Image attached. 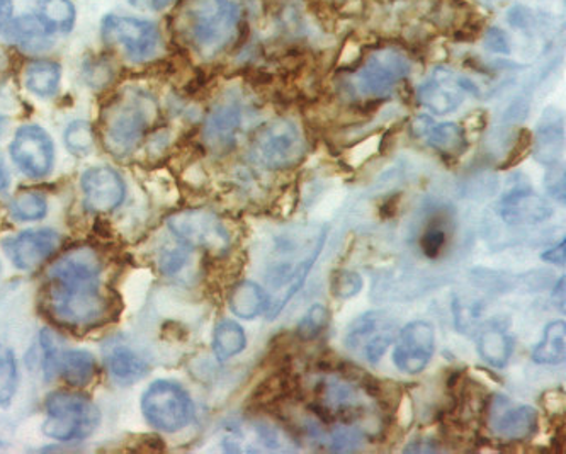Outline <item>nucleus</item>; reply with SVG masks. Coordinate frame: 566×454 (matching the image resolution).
Returning <instances> with one entry per match:
<instances>
[{
    "instance_id": "38",
    "label": "nucleus",
    "mask_w": 566,
    "mask_h": 454,
    "mask_svg": "<svg viewBox=\"0 0 566 454\" xmlns=\"http://www.w3.org/2000/svg\"><path fill=\"white\" fill-rule=\"evenodd\" d=\"M548 175H546V189L555 200L565 201V170L559 167L558 163L555 166H548Z\"/></svg>"
},
{
    "instance_id": "29",
    "label": "nucleus",
    "mask_w": 566,
    "mask_h": 454,
    "mask_svg": "<svg viewBox=\"0 0 566 454\" xmlns=\"http://www.w3.org/2000/svg\"><path fill=\"white\" fill-rule=\"evenodd\" d=\"M38 15L50 33H71L77 19L72 0H38Z\"/></svg>"
},
{
    "instance_id": "19",
    "label": "nucleus",
    "mask_w": 566,
    "mask_h": 454,
    "mask_svg": "<svg viewBox=\"0 0 566 454\" xmlns=\"http://www.w3.org/2000/svg\"><path fill=\"white\" fill-rule=\"evenodd\" d=\"M413 131L420 138H426L427 145L439 151L441 156L460 157L467 150V131L457 123L436 125L427 116H420L413 122Z\"/></svg>"
},
{
    "instance_id": "28",
    "label": "nucleus",
    "mask_w": 566,
    "mask_h": 454,
    "mask_svg": "<svg viewBox=\"0 0 566 454\" xmlns=\"http://www.w3.org/2000/svg\"><path fill=\"white\" fill-rule=\"evenodd\" d=\"M56 368L66 383L84 387L93 380L94 373H96V361L87 351L74 349V351H66L59 356Z\"/></svg>"
},
{
    "instance_id": "7",
    "label": "nucleus",
    "mask_w": 566,
    "mask_h": 454,
    "mask_svg": "<svg viewBox=\"0 0 566 454\" xmlns=\"http://www.w3.org/2000/svg\"><path fill=\"white\" fill-rule=\"evenodd\" d=\"M142 410L151 427L177 432L191 422L195 414L191 397L179 383L158 380L142 397Z\"/></svg>"
},
{
    "instance_id": "32",
    "label": "nucleus",
    "mask_w": 566,
    "mask_h": 454,
    "mask_svg": "<svg viewBox=\"0 0 566 454\" xmlns=\"http://www.w3.org/2000/svg\"><path fill=\"white\" fill-rule=\"evenodd\" d=\"M12 217L21 222H34V220L43 219L46 214V200L38 192H21L12 200Z\"/></svg>"
},
{
    "instance_id": "27",
    "label": "nucleus",
    "mask_w": 566,
    "mask_h": 454,
    "mask_svg": "<svg viewBox=\"0 0 566 454\" xmlns=\"http://www.w3.org/2000/svg\"><path fill=\"white\" fill-rule=\"evenodd\" d=\"M514 351V342L505 330L499 327H490L483 330L479 337V355L483 361L493 368H505Z\"/></svg>"
},
{
    "instance_id": "10",
    "label": "nucleus",
    "mask_w": 566,
    "mask_h": 454,
    "mask_svg": "<svg viewBox=\"0 0 566 454\" xmlns=\"http://www.w3.org/2000/svg\"><path fill=\"white\" fill-rule=\"evenodd\" d=\"M395 337L397 321L394 317L387 312H368L350 324L344 344L357 358L365 359L369 365H378Z\"/></svg>"
},
{
    "instance_id": "3",
    "label": "nucleus",
    "mask_w": 566,
    "mask_h": 454,
    "mask_svg": "<svg viewBox=\"0 0 566 454\" xmlns=\"http://www.w3.org/2000/svg\"><path fill=\"white\" fill-rule=\"evenodd\" d=\"M157 115L150 94L128 89L107 107L103 118V138L107 150L116 157L129 156L144 140Z\"/></svg>"
},
{
    "instance_id": "45",
    "label": "nucleus",
    "mask_w": 566,
    "mask_h": 454,
    "mask_svg": "<svg viewBox=\"0 0 566 454\" xmlns=\"http://www.w3.org/2000/svg\"><path fill=\"white\" fill-rule=\"evenodd\" d=\"M6 123H8V119L0 115V135H2V131H4Z\"/></svg>"
},
{
    "instance_id": "25",
    "label": "nucleus",
    "mask_w": 566,
    "mask_h": 454,
    "mask_svg": "<svg viewBox=\"0 0 566 454\" xmlns=\"http://www.w3.org/2000/svg\"><path fill=\"white\" fill-rule=\"evenodd\" d=\"M60 78H62V68L59 63L52 60H36L27 67L24 81L30 93L38 97H53L59 91Z\"/></svg>"
},
{
    "instance_id": "13",
    "label": "nucleus",
    "mask_w": 566,
    "mask_h": 454,
    "mask_svg": "<svg viewBox=\"0 0 566 454\" xmlns=\"http://www.w3.org/2000/svg\"><path fill=\"white\" fill-rule=\"evenodd\" d=\"M436 351V330L426 320L410 321L398 332L394 362L401 373L419 374L429 366Z\"/></svg>"
},
{
    "instance_id": "6",
    "label": "nucleus",
    "mask_w": 566,
    "mask_h": 454,
    "mask_svg": "<svg viewBox=\"0 0 566 454\" xmlns=\"http://www.w3.org/2000/svg\"><path fill=\"white\" fill-rule=\"evenodd\" d=\"M251 154L252 160L264 169H291L305 157V140L296 123L281 118L259 131Z\"/></svg>"
},
{
    "instance_id": "41",
    "label": "nucleus",
    "mask_w": 566,
    "mask_h": 454,
    "mask_svg": "<svg viewBox=\"0 0 566 454\" xmlns=\"http://www.w3.org/2000/svg\"><path fill=\"white\" fill-rule=\"evenodd\" d=\"M546 263L555 264V266H565L566 261V241L559 242L555 247L548 249L545 254L541 255Z\"/></svg>"
},
{
    "instance_id": "31",
    "label": "nucleus",
    "mask_w": 566,
    "mask_h": 454,
    "mask_svg": "<svg viewBox=\"0 0 566 454\" xmlns=\"http://www.w3.org/2000/svg\"><path fill=\"white\" fill-rule=\"evenodd\" d=\"M328 321H331V310L322 303H315L300 320L298 327H296V336L302 342L315 340L327 329Z\"/></svg>"
},
{
    "instance_id": "34",
    "label": "nucleus",
    "mask_w": 566,
    "mask_h": 454,
    "mask_svg": "<svg viewBox=\"0 0 566 454\" xmlns=\"http://www.w3.org/2000/svg\"><path fill=\"white\" fill-rule=\"evenodd\" d=\"M94 141H96L94 129L87 122L78 119V122L71 123L69 128H66V148L77 157L87 156L88 151L93 150Z\"/></svg>"
},
{
    "instance_id": "44",
    "label": "nucleus",
    "mask_w": 566,
    "mask_h": 454,
    "mask_svg": "<svg viewBox=\"0 0 566 454\" xmlns=\"http://www.w3.org/2000/svg\"><path fill=\"white\" fill-rule=\"evenodd\" d=\"M8 186V172H6L4 162L0 159V191Z\"/></svg>"
},
{
    "instance_id": "36",
    "label": "nucleus",
    "mask_w": 566,
    "mask_h": 454,
    "mask_svg": "<svg viewBox=\"0 0 566 454\" xmlns=\"http://www.w3.org/2000/svg\"><path fill=\"white\" fill-rule=\"evenodd\" d=\"M363 286H365V281L356 271H337L332 276V295L338 299L354 298V296L359 295Z\"/></svg>"
},
{
    "instance_id": "39",
    "label": "nucleus",
    "mask_w": 566,
    "mask_h": 454,
    "mask_svg": "<svg viewBox=\"0 0 566 454\" xmlns=\"http://www.w3.org/2000/svg\"><path fill=\"white\" fill-rule=\"evenodd\" d=\"M132 8L138 11L160 12L176 2V0H126Z\"/></svg>"
},
{
    "instance_id": "22",
    "label": "nucleus",
    "mask_w": 566,
    "mask_h": 454,
    "mask_svg": "<svg viewBox=\"0 0 566 454\" xmlns=\"http://www.w3.org/2000/svg\"><path fill=\"white\" fill-rule=\"evenodd\" d=\"M229 305L235 317L254 320L268 312L269 295L254 281H240L239 285L233 286L232 293H230Z\"/></svg>"
},
{
    "instance_id": "21",
    "label": "nucleus",
    "mask_w": 566,
    "mask_h": 454,
    "mask_svg": "<svg viewBox=\"0 0 566 454\" xmlns=\"http://www.w3.org/2000/svg\"><path fill=\"white\" fill-rule=\"evenodd\" d=\"M4 36L28 52H44L52 45V33L44 27L40 15H19L4 27Z\"/></svg>"
},
{
    "instance_id": "42",
    "label": "nucleus",
    "mask_w": 566,
    "mask_h": 454,
    "mask_svg": "<svg viewBox=\"0 0 566 454\" xmlns=\"http://www.w3.org/2000/svg\"><path fill=\"white\" fill-rule=\"evenodd\" d=\"M12 14V0H0V28H4Z\"/></svg>"
},
{
    "instance_id": "12",
    "label": "nucleus",
    "mask_w": 566,
    "mask_h": 454,
    "mask_svg": "<svg viewBox=\"0 0 566 454\" xmlns=\"http://www.w3.org/2000/svg\"><path fill=\"white\" fill-rule=\"evenodd\" d=\"M11 156L22 175L41 179L50 175L55 160L52 138L43 128L27 125L18 129L11 145Z\"/></svg>"
},
{
    "instance_id": "30",
    "label": "nucleus",
    "mask_w": 566,
    "mask_h": 454,
    "mask_svg": "<svg viewBox=\"0 0 566 454\" xmlns=\"http://www.w3.org/2000/svg\"><path fill=\"white\" fill-rule=\"evenodd\" d=\"M247 348L245 330L233 320L221 321L220 326L214 329L213 349L218 359L233 358L240 355Z\"/></svg>"
},
{
    "instance_id": "20",
    "label": "nucleus",
    "mask_w": 566,
    "mask_h": 454,
    "mask_svg": "<svg viewBox=\"0 0 566 454\" xmlns=\"http://www.w3.org/2000/svg\"><path fill=\"white\" fill-rule=\"evenodd\" d=\"M318 407L322 412L335 419H357L360 414V402L356 390L346 380L327 378L318 384Z\"/></svg>"
},
{
    "instance_id": "35",
    "label": "nucleus",
    "mask_w": 566,
    "mask_h": 454,
    "mask_svg": "<svg viewBox=\"0 0 566 454\" xmlns=\"http://www.w3.org/2000/svg\"><path fill=\"white\" fill-rule=\"evenodd\" d=\"M444 223L442 219L432 220L427 225L426 232L422 233L420 249L429 258L439 257L448 244V230H446Z\"/></svg>"
},
{
    "instance_id": "23",
    "label": "nucleus",
    "mask_w": 566,
    "mask_h": 454,
    "mask_svg": "<svg viewBox=\"0 0 566 454\" xmlns=\"http://www.w3.org/2000/svg\"><path fill=\"white\" fill-rule=\"evenodd\" d=\"M106 362L111 377L119 383H137L148 373L147 361L126 346L109 348V351L106 352Z\"/></svg>"
},
{
    "instance_id": "16",
    "label": "nucleus",
    "mask_w": 566,
    "mask_h": 454,
    "mask_svg": "<svg viewBox=\"0 0 566 454\" xmlns=\"http://www.w3.org/2000/svg\"><path fill=\"white\" fill-rule=\"evenodd\" d=\"M60 236L52 229H34L6 241L4 247L19 270H34L59 249Z\"/></svg>"
},
{
    "instance_id": "5",
    "label": "nucleus",
    "mask_w": 566,
    "mask_h": 454,
    "mask_svg": "<svg viewBox=\"0 0 566 454\" xmlns=\"http://www.w3.org/2000/svg\"><path fill=\"white\" fill-rule=\"evenodd\" d=\"M412 62L407 53L395 46L375 50L366 56L353 75V91L365 99H381L394 93L400 82L409 77Z\"/></svg>"
},
{
    "instance_id": "17",
    "label": "nucleus",
    "mask_w": 566,
    "mask_h": 454,
    "mask_svg": "<svg viewBox=\"0 0 566 454\" xmlns=\"http://www.w3.org/2000/svg\"><path fill=\"white\" fill-rule=\"evenodd\" d=\"M85 204L94 211H113L125 201V182L109 167L88 169L81 179Z\"/></svg>"
},
{
    "instance_id": "18",
    "label": "nucleus",
    "mask_w": 566,
    "mask_h": 454,
    "mask_svg": "<svg viewBox=\"0 0 566 454\" xmlns=\"http://www.w3.org/2000/svg\"><path fill=\"white\" fill-rule=\"evenodd\" d=\"M499 213L507 225H534L546 222L553 214V208L536 192L517 188L502 198Z\"/></svg>"
},
{
    "instance_id": "40",
    "label": "nucleus",
    "mask_w": 566,
    "mask_h": 454,
    "mask_svg": "<svg viewBox=\"0 0 566 454\" xmlns=\"http://www.w3.org/2000/svg\"><path fill=\"white\" fill-rule=\"evenodd\" d=\"M486 46H489L492 52L496 53H511V49H509L507 36H505L504 31L493 30L489 31V36H486Z\"/></svg>"
},
{
    "instance_id": "26",
    "label": "nucleus",
    "mask_w": 566,
    "mask_h": 454,
    "mask_svg": "<svg viewBox=\"0 0 566 454\" xmlns=\"http://www.w3.org/2000/svg\"><path fill=\"white\" fill-rule=\"evenodd\" d=\"M566 358V324L555 320L545 327L543 339L533 351V361L537 365H562Z\"/></svg>"
},
{
    "instance_id": "14",
    "label": "nucleus",
    "mask_w": 566,
    "mask_h": 454,
    "mask_svg": "<svg viewBox=\"0 0 566 454\" xmlns=\"http://www.w3.org/2000/svg\"><path fill=\"white\" fill-rule=\"evenodd\" d=\"M486 418H489L490 431L505 441L530 440L539 425L536 409L512 402L504 395H495L490 400Z\"/></svg>"
},
{
    "instance_id": "15",
    "label": "nucleus",
    "mask_w": 566,
    "mask_h": 454,
    "mask_svg": "<svg viewBox=\"0 0 566 454\" xmlns=\"http://www.w3.org/2000/svg\"><path fill=\"white\" fill-rule=\"evenodd\" d=\"M242 104L235 96L218 101L205 122V141L217 154L230 150L242 126Z\"/></svg>"
},
{
    "instance_id": "33",
    "label": "nucleus",
    "mask_w": 566,
    "mask_h": 454,
    "mask_svg": "<svg viewBox=\"0 0 566 454\" xmlns=\"http://www.w3.org/2000/svg\"><path fill=\"white\" fill-rule=\"evenodd\" d=\"M18 388V365L11 349H0V407L11 405Z\"/></svg>"
},
{
    "instance_id": "4",
    "label": "nucleus",
    "mask_w": 566,
    "mask_h": 454,
    "mask_svg": "<svg viewBox=\"0 0 566 454\" xmlns=\"http://www.w3.org/2000/svg\"><path fill=\"white\" fill-rule=\"evenodd\" d=\"M99 421L97 407L81 393L56 392L46 399L43 432L52 440H85L96 431Z\"/></svg>"
},
{
    "instance_id": "11",
    "label": "nucleus",
    "mask_w": 566,
    "mask_h": 454,
    "mask_svg": "<svg viewBox=\"0 0 566 454\" xmlns=\"http://www.w3.org/2000/svg\"><path fill=\"white\" fill-rule=\"evenodd\" d=\"M471 94H479L473 82L451 68L438 67L417 91V99L434 115L457 112Z\"/></svg>"
},
{
    "instance_id": "2",
    "label": "nucleus",
    "mask_w": 566,
    "mask_h": 454,
    "mask_svg": "<svg viewBox=\"0 0 566 454\" xmlns=\"http://www.w3.org/2000/svg\"><path fill=\"white\" fill-rule=\"evenodd\" d=\"M180 31L199 55H218L235 41L240 28L237 0H185Z\"/></svg>"
},
{
    "instance_id": "43",
    "label": "nucleus",
    "mask_w": 566,
    "mask_h": 454,
    "mask_svg": "<svg viewBox=\"0 0 566 454\" xmlns=\"http://www.w3.org/2000/svg\"><path fill=\"white\" fill-rule=\"evenodd\" d=\"M556 303H558V307H562V312H565V276L559 277L558 283H556L555 293Z\"/></svg>"
},
{
    "instance_id": "9",
    "label": "nucleus",
    "mask_w": 566,
    "mask_h": 454,
    "mask_svg": "<svg viewBox=\"0 0 566 454\" xmlns=\"http://www.w3.org/2000/svg\"><path fill=\"white\" fill-rule=\"evenodd\" d=\"M170 232L188 249L223 252L232 244L229 230L217 214L208 210H186L167 220Z\"/></svg>"
},
{
    "instance_id": "24",
    "label": "nucleus",
    "mask_w": 566,
    "mask_h": 454,
    "mask_svg": "<svg viewBox=\"0 0 566 454\" xmlns=\"http://www.w3.org/2000/svg\"><path fill=\"white\" fill-rule=\"evenodd\" d=\"M545 119L546 123L537 129L531 148L537 162L555 166L559 163L563 154V126L559 125V118L552 119L545 116Z\"/></svg>"
},
{
    "instance_id": "37",
    "label": "nucleus",
    "mask_w": 566,
    "mask_h": 454,
    "mask_svg": "<svg viewBox=\"0 0 566 454\" xmlns=\"http://www.w3.org/2000/svg\"><path fill=\"white\" fill-rule=\"evenodd\" d=\"M363 443V434L349 427H338L332 432L331 447L334 451H353Z\"/></svg>"
},
{
    "instance_id": "8",
    "label": "nucleus",
    "mask_w": 566,
    "mask_h": 454,
    "mask_svg": "<svg viewBox=\"0 0 566 454\" xmlns=\"http://www.w3.org/2000/svg\"><path fill=\"white\" fill-rule=\"evenodd\" d=\"M101 33L109 45L119 46L133 62H147L157 55L163 34L157 24L132 15L109 14L103 19Z\"/></svg>"
},
{
    "instance_id": "1",
    "label": "nucleus",
    "mask_w": 566,
    "mask_h": 454,
    "mask_svg": "<svg viewBox=\"0 0 566 454\" xmlns=\"http://www.w3.org/2000/svg\"><path fill=\"white\" fill-rule=\"evenodd\" d=\"M99 257L91 249L66 252L49 271V307L69 326H91L106 312Z\"/></svg>"
}]
</instances>
